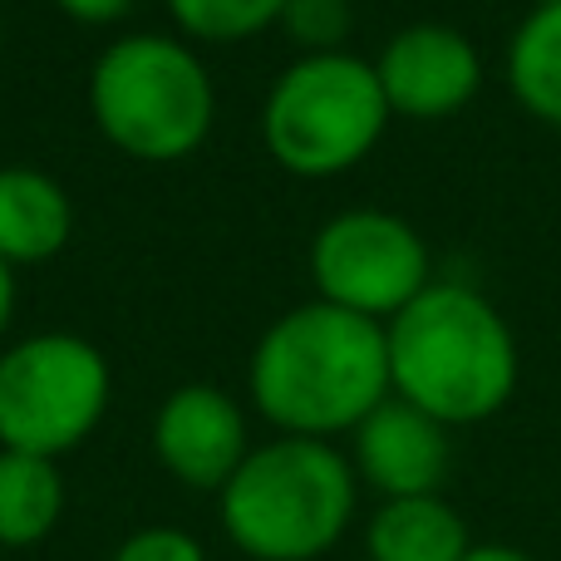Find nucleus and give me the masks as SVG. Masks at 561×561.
I'll use <instances>...</instances> for the list:
<instances>
[{"label":"nucleus","mask_w":561,"mask_h":561,"mask_svg":"<svg viewBox=\"0 0 561 561\" xmlns=\"http://www.w3.org/2000/svg\"><path fill=\"white\" fill-rule=\"evenodd\" d=\"M310 280L320 290L316 300L379 325H389L409 300L434 286L424 237L379 207H350L320 227L310 242Z\"/></svg>","instance_id":"7"},{"label":"nucleus","mask_w":561,"mask_h":561,"mask_svg":"<svg viewBox=\"0 0 561 561\" xmlns=\"http://www.w3.org/2000/svg\"><path fill=\"white\" fill-rule=\"evenodd\" d=\"M365 552L369 561H463L473 552V537L458 507L438 493L389 497L365 527Z\"/></svg>","instance_id":"12"},{"label":"nucleus","mask_w":561,"mask_h":561,"mask_svg":"<svg viewBox=\"0 0 561 561\" xmlns=\"http://www.w3.org/2000/svg\"><path fill=\"white\" fill-rule=\"evenodd\" d=\"M222 527L252 561H316L355 523L359 478L335 444L272 438L222 488Z\"/></svg>","instance_id":"3"},{"label":"nucleus","mask_w":561,"mask_h":561,"mask_svg":"<svg viewBox=\"0 0 561 561\" xmlns=\"http://www.w3.org/2000/svg\"><path fill=\"white\" fill-rule=\"evenodd\" d=\"M379 75L359 55H300L262 108L266 153L296 178H335L375 153L389 124Z\"/></svg>","instance_id":"5"},{"label":"nucleus","mask_w":561,"mask_h":561,"mask_svg":"<svg viewBox=\"0 0 561 561\" xmlns=\"http://www.w3.org/2000/svg\"><path fill=\"white\" fill-rule=\"evenodd\" d=\"M108 561H207V552L183 527H144V533L124 537Z\"/></svg>","instance_id":"17"},{"label":"nucleus","mask_w":561,"mask_h":561,"mask_svg":"<svg viewBox=\"0 0 561 561\" xmlns=\"http://www.w3.org/2000/svg\"><path fill=\"white\" fill-rule=\"evenodd\" d=\"M75 237V203L39 168H0V262L39 266Z\"/></svg>","instance_id":"11"},{"label":"nucleus","mask_w":561,"mask_h":561,"mask_svg":"<svg viewBox=\"0 0 561 561\" xmlns=\"http://www.w3.org/2000/svg\"><path fill=\"white\" fill-rule=\"evenodd\" d=\"M389 389L444 428L483 424L513 399L523 355L483 290L434 280L385 325Z\"/></svg>","instance_id":"2"},{"label":"nucleus","mask_w":561,"mask_h":561,"mask_svg":"<svg viewBox=\"0 0 561 561\" xmlns=\"http://www.w3.org/2000/svg\"><path fill=\"white\" fill-rule=\"evenodd\" d=\"M375 75L389 114L434 124V118H454L458 108L473 104L478 84H483V59L463 30L419 20L379 49Z\"/></svg>","instance_id":"8"},{"label":"nucleus","mask_w":561,"mask_h":561,"mask_svg":"<svg viewBox=\"0 0 561 561\" xmlns=\"http://www.w3.org/2000/svg\"><path fill=\"white\" fill-rule=\"evenodd\" d=\"M59 10H65L69 20H84V25H114V20H124L128 10L138 5V0H55Z\"/></svg>","instance_id":"18"},{"label":"nucleus","mask_w":561,"mask_h":561,"mask_svg":"<svg viewBox=\"0 0 561 561\" xmlns=\"http://www.w3.org/2000/svg\"><path fill=\"white\" fill-rule=\"evenodd\" d=\"M10 316H15V266L0 262V340L10 330Z\"/></svg>","instance_id":"19"},{"label":"nucleus","mask_w":561,"mask_h":561,"mask_svg":"<svg viewBox=\"0 0 561 561\" xmlns=\"http://www.w3.org/2000/svg\"><path fill=\"white\" fill-rule=\"evenodd\" d=\"M463 561H537V557H527L523 547H507V542H483V547H473Z\"/></svg>","instance_id":"20"},{"label":"nucleus","mask_w":561,"mask_h":561,"mask_svg":"<svg viewBox=\"0 0 561 561\" xmlns=\"http://www.w3.org/2000/svg\"><path fill=\"white\" fill-rule=\"evenodd\" d=\"M286 0H168V15L183 35L207 39V45H237L256 39L262 30L280 25Z\"/></svg>","instance_id":"15"},{"label":"nucleus","mask_w":561,"mask_h":561,"mask_svg":"<svg viewBox=\"0 0 561 561\" xmlns=\"http://www.w3.org/2000/svg\"><path fill=\"white\" fill-rule=\"evenodd\" d=\"M65 517V473L55 458L0 448V547L25 552Z\"/></svg>","instance_id":"13"},{"label":"nucleus","mask_w":561,"mask_h":561,"mask_svg":"<svg viewBox=\"0 0 561 561\" xmlns=\"http://www.w3.org/2000/svg\"><path fill=\"white\" fill-rule=\"evenodd\" d=\"M153 454L183 488L222 493L232 473L247 463V414L217 385H178L158 404Z\"/></svg>","instance_id":"9"},{"label":"nucleus","mask_w":561,"mask_h":561,"mask_svg":"<svg viewBox=\"0 0 561 561\" xmlns=\"http://www.w3.org/2000/svg\"><path fill=\"white\" fill-rule=\"evenodd\" d=\"M99 134L138 163H183L213 134L217 94L193 45L173 35H124L89 69Z\"/></svg>","instance_id":"4"},{"label":"nucleus","mask_w":561,"mask_h":561,"mask_svg":"<svg viewBox=\"0 0 561 561\" xmlns=\"http://www.w3.org/2000/svg\"><path fill=\"white\" fill-rule=\"evenodd\" d=\"M448 463H454L448 428L394 394L355 428V478L375 488L385 503L438 493Z\"/></svg>","instance_id":"10"},{"label":"nucleus","mask_w":561,"mask_h":561,"mask_svg":"<svg viewBox=\"0 0 561 561\" xmlns=\"http://www.w3.org/2000/svg\"><path fill=\"white\" fill-rule=\"evenodd\" d=\"M262 419L286 438L355 434L389 389V340L379 320L310 300L266 325L247 369Z\"/></svg>","instance_id":"1"},{"label":"nucleus","mask_w":561,"mask_h":561,"mask_svg":"<svg viewBox=\"0 0 561 561\" xmlns=\"http://www.w3.org/2000/svg\"><path fill=\"white\" fill-rule=\"evenodd\" d=\"M114 369L104 350L69 330L25 335L0 350V448L65 458L108 414Z\"/></svg>","instance_id":"6"},{"label":"nucleus","mask_w":561,"mask_h":561,"mask_svg":"<svg viewBox=\"0 0 561 561\" xmlns=\"http://www.w3.org/2000/svg\"><path fill=\"white\" fill-rule=\"evenodd\" d=\"M280 25L306 55H340L350 25H355V10L350 0H286Z\"/></svg>","instance_id":"16"},{"label":"nucleus","mask_w":561,"mask_h":561,"mask_svg":"<svg viewBox=\"0 0 561 561\" xmlns=\"http://www.w3.org/2000/svg\"><path fill=\"white\" fill-rule=\"evenodd\" d=\"M507 89L533 118L561 128V0H542L507 45Z\"/></svg>","instance_id":"14"}]
</instances>
